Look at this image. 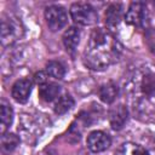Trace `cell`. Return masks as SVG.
Wrapping results in <instances>:
<instances>
[{"label": "cell", "mask_w": 155, "mask_h": 155, "mask_svg": "<svg viewBox=\"0 0 155 155\" xmlns=\"http://www.w3.org/2000/svg\"><path fill=\"white\" fill-rule=\"evenodd\" d=\"M134 111L140 116L155 115V67L144 64L132 71L125 85Z\"/></svg>", "instance_id": "obj_1"}, {"label": "cell", "mask_w": 155, "mask_h": 155, "mask_svg": "<svg viewBox=\"0 0 155 155\" xmlns=\"http://www.w3.org/2000/svg\"><path fill=\"white\" fill-rule=\"evenodd\" d=\"M121 51L122 46L108 30L97 28L90 35L84 62L93 70H103L120 58Z\"/></svg>", "instance_id": "obj_2"}, {"label": "cell", "mask_w": 155, "mask_h": 155, "mask_svg": "<svg viewBox=\"0 0 155 155\" xmlns=\"http://www.w3.org/2000/svg\"><path fill=\"white\" fill-rule=\"evenodd\" d=\"M73 21L80 25H91L98 21V15L92 5L87 2H74L70 6Z\"/></svg>", "instance_id": "obj_3"}, {"label": "cell", "mask_w": 155, "mask_h": 155, "mask_svg": "<svg viewBox=\"0 0 155 155\" xmlns=\"http://www.w3.org/2000/svg\"><path fill=\"white\" fill-rule=\"evenodd\" d=\"M45 19L48 29L52 31H57L65 27L68 22V15L64 7L59 5H51L45 10Z\"/></svg>", "instance_id": "obj_4"}, {"label": "cell", "mask_w": 155, "mask_h": 155, "mask_svg": "<svg viewBox=\"0 0 155 155\" xmlns=\"http://www.w3.org/2000/svg\"><path fill=\"white\" fill-rule=\"evenodd\" d=\"M125 21L134 28H144L148 22V11L145 5L142 2H132L125 15Z\"/></svg>", "instance_id": "obj_5"}, {"label": "cell", "mask_w": 155, "mask_h": 155, "mask_svg": "<svg viewBox=\"0 0 155 155\" xmlns=\"http://www.w3.org/2000/svg\"><path fill=\"white\" fill-rule=\"evenodd\" d=\"M21 25L17 21L12 18H2L1 19V42L2 45L12 44L21 36Z\"/></svg>", "instance_id": "obj_6"}, {"label": "cell", "mask_w": 155, "mask_h": 155, "mask_svg": "<svg viewBox=\"0 0 155 155\" xmlns=\"http://www.w3.org/2000/svg\"><path fill=\"white\" fill-rule=\"evenodd\" d=\"M87 148L93 153H101L107 150L110 144L111 139L109 134H107L103 131H93L87 136Z\"/></svg>", "instance_id": "obj_7"}, {"label": "cell", "mask_w": 155, "mask_h": 155, "mask_svg": "<svg viewBox=\"0 0 155 155\" xmlns=\"http://www.w3.org/2000/svg\"><path fill=\"white\" fill-rule=\"evenodd\" d=\"M31 92V81L29 79L17 80L11 90V94L13 99L18 103H25Z\"/></svg>", "instance_id": "obj_8"}, {"label": "cell", "mask_w": 155, "mask_h": 155, "mask_svg": "<svg viewBox=\"0 0 155 155\" xmlns=\"http://www.w3.org/2000/svg\"><path fill=\"white\" fill-rule=\"evenodd\" d=\"M128 117L127 107L124 104H117L113 107L109 111V122L114 130H121L126 124Z\"/></svg>", "instance_id": "obj_9"}, {"label": "cell", "mask_w": 155, "mask_h": 155, "mask_svg": "<svg viewBox=\"0 0 155 155\" xmlns=\"http://www.w3.org/2000/svg\"><path fill=\"white\" fill-rule=\"evenodd\" d=\"M115 155H155V150L149 149L138 143L127 142V143H124L116 150Z\"/></svg>", "instance_id": "obj_10"}, {"label": "cell", "mask_w": 155, "mask_h": 155, "mask_svg": "<svg viewBox=\"0 0 155 155\" xmlns=\"http://www.w3.org/2000/svg\"><path fill=\"white\" fill-rule=\"evenodd\" d=\"M80 41V30L76 27L68 28L63 34V44L68 52L74 53Z\"/></svg>", "instance_id": "obj_11"}, {"label": "cell", "mask_w": 155, "mask_h": 155, "mask_svg": "<svg viewBox=\"0 0 155 155\" xmlns=\"http://www.w3.org/2000/svg\"><path fill=\"white\" fill-rule=\"evenodd\" d=\"M61 92V86L54 82H46L39 86V97L44 102H52L54 101Z\"/></svg>", "instance_id": "obj_12"}, {"label": "cell", "mask_w": 155, "mask_h": 155, "mask_svg": "<svg viewBox=\"0 0 155 155\" xmlns=\"http://www.w3.org/2000/svg\"><path fill=\"white\" fill-rule=\"evenodd\" d=\"M122 18V6L120 4H111L105 12V23L109 28H115Z\"/></svg>", "instance_id": "obj_13"}, {"label": "cell", "mask_w": 155, "mask_h": 155, "mask_svg": "<svg viewBox=\"0 0 155 155\" xmlns=\"http://www.w3.org/2000/svg\"><path fill=\"white\" fill-rule=\"evenodd\" d=\"M119 94V87L114 82H107L98 90V96L104 103H113Z\"/></svg>", "instance_id": "obj_14"}, {"label": "cell", "mask_w": 155, "mask_h": 155, "mask_svg": "<svg viewBox=\"0 0 155 155\" xmlns=\"http://www.w3.org/2000/svg\"><path fill=\"white\" fill-rule=\"evenodd\" d=\"M0 115H1V133L4 134L5 131L12 124V120H13V110H12L11 105L6 101H1Z\"/></svg>", "instance_id": "obj_15"}, {"label": "cell", "mask_w": 155, "mask_h": 155, "mask_svg": "<svg viewBox=\"0 0 155 155\" xmlns=\"http://www.w3.org/2000/svg\"><path fill=\"white\" fill-rule=\"evenodd\" d=\"M74 107V99L70 94H63L61 96L56 104H54V113L58 115L65 114L67 111H69L71 108Z\"/></svg>", "instance_id": "obj_16"}, {"label": "cell", "mask_w": 155, "mask_h": 155, "mask_svg": "<svg viewBox=\"0 0 155 155\" xmlns=\"http://www.w3.org/2000/svg\"><path fill=\"white\" fill-rule=\"evenodd\" d=\"M46 73L54 78V79H63L64 74H65V68L64 65L61 63V62H57V61H50L47 64H46Z\"/></svg>", "instance_id": "obj_17"}, {"label": "cell", "mask_w": 155, "mask_h": 155, "mask_svg": "<svg viewBox=\"0 0 155 155\" xmlns=\"http://www.w3.org/2000/svg\"><path fill=\"white\" fill-rule=\"evenodd\" d=\"M19 144V138L13 133H4L1 137V145L5 151H12Z\"/></svg>", "instance_id": "obj_18"}, {"label": "cell", "mask_w": 155, "mask_h": 155, "mask_svg": "<svg viewBox=\"0 0 155 155\" xmlns=\"http://www.w3.org/2000/svg\"><path fill=\"white\" fill-rule=\"evenodd\" d=\"M145 38L149 48L155 53V29H149L145 34Z\"/></svg>", "instance_id": "obj_19"}, {"label": "cell", "mask_w": 155, "mask_h": 155, "mask_svg": "<svg viewBox=\"0 0 155 155\" xmlns=\"http://www.w3.org/2000/svg\"><path fill=\"white\" fill-rule=\"evenodd\" d=\"M47 78H48V74L47 73H44V71H39V73L35 74V81L39 84V86L48 82Z\"/></svg>", "instance_id": "obj_20"}]
</instances>
